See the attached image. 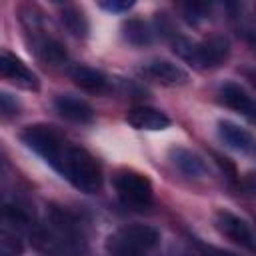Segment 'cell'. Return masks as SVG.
<instances>
[{
  "label": "cell",
  "mask_w": 256,
  "mask_h": 256,
  "mask_svg": "<svg viewBox=\"0 0 256 256\" xmlns=\"http://www.w3.org/2000/svg\"><path fill=\"white\" fill-rule=\"evenodd\" d=\"M208 14H210V6L206 2H186L182 6V18L192 26L204 22Z\"/></svg>",
  "instance_id": "obj_17"
},
{
  "label": "cell",
  "mask_w": 256,
  "mask_h": 256,
  "mask_svg": "<svg viewBox=\"0 0 256 256\" xmlns=\"http://www.w3.org/2000/svg\"><path fill=\"white\" fill-rule=\"evenodd\" d=\"M218 100L224 106H228L230 110H236L248 118L254 116V100H252L250 92L238 82H224L218 88Z\"/></svg>",
  "instance_id": "obj_11"
},
{
  "label": "cell",
  "mask_w": 256,
  "mask_h": 256,
  "mask_svg": "<svg viewBox=\"0 0 256 256\" xmlns=\"http://www.w3.org/2000/svg\"><path fill=\"white\" fill-rule=\"evenodd\" d=\"M20 20L26 28V32L32 36L30 38V50L46 64H52V66H60V64H66L68 60V52L64 48V44L54 38V36H48L42 32V18L36 14L34 8H22L20 10Z\"/></svg>",
  "instance_id": "obj_3"
},
{
  "label": "cell",
  "mask_w": 256,
  "mask_h": 256,
  "mask_svg": "<svg viewBox=\"0 0 256 256\" xmlns=\"http://www.w3.org/2000/svg\"><path fill=\"white\" fill-rule=\"evenodd\" d=\"M218 136L226 142V146H230L232 150H236L240 154H252V150H254V136L246 128L238 126L236 122L220 120Z\"/></svg>",
  "instance_id": "obj_13"
},
{
  "label": "cell",
  "mask_w": 256,
  "mask_h": 256,
  "mask_svg": "<svg viewBox=\"0 0 256 256\" xmlns=\"http://www.w3.org/2000/svg\"><path fill=\"white\" fill-rule=\"evenodd\" d=\"M126 122L136 130H166L170 126V118L152 106H134L126 114Z\"/></svg>",
  "instance_id": "obj_12"
},
{
  "label": "cell",
  "mask_w": 256,
  "mask_h": 256,
  "mask_svg": "<svg viewBox=\"0 0 256 256\" xmlns=\"http://www.w3.org/2000/svg\"><path fill=\"white\" fill-rule=\"evenodd\" d=\"M174 50L184 56L190 64H194L196 68H216L220 66L228 54H230V40L222 34H216V36H210L202 42H188V40H182L178 38V42H174Z\"/></svg>",
  "instance_id": "obj_4"
},
{
  "label": "cell",
  "mask_w": 256,
  "mask_h": 256,
  "mask_svg": "<svg viewBox=\"0 0 256 256\" xmlns=\"http://www.w3.org/2000/svg\"><path fill=\"white\" fill-rule=\"evenodd\" d=\"M20 140L76 190L84 194H96L102 190L104 176L98 160L86 148L68 140L58 128L50 124H32L22 130Z\"/></svg>",
  "instance_id": "obj_1"
},
{
  "label": "cell",
  "mask_w": 256,
  "mask_h": 256,
  "mask_svg": "<svg viewBox=\"0 0 256 256\" xmlns=\"http://www.w3.org/2000/svg\"><path fill=\"white\" fill-rule=\"evenodd\" d=\"M170 160L186 178H204L210 174L208 162L204 160V156H200L194 150L174 146V148H170Z\"/></svg>",
  "instance_id": "obj_10"
},
{
  "label": "cell",
  "mask_w": 256,
  "mask_h": 256,
  "mask_svg": "<svg viewBox=\"0 0 256 256\" xmlns=\"http://www.w3.org/2000/svg\"><path fill=\"white\" fill-rule=\"evenodd\" d=\"M70 78L74 80L76 86H80L82 90H88V92H104L108 88L106 74L92 66H86V64H76L70 70Z\"/></svg>",
  "instance_id": "obj_14"
},
{
  "label": "cell",
  "mask_w": 256,
  "mask_h": 256,
  "mask_svg": "<svg viewBox=\"0 0 256 256\" xmlns=\"http://www.w3.org/2000/svg\"><path fill=\"white\" fill-rule=\"evenodd\" d=\"M54 108L62 118H66L74 124H90L96 116L94 108L86 100L72 96V94H58L54 98Z\"/></svg>",
  "instance_id": "obj_9"
},
{
  "label": "cell",
  "mask_w": 256,
  "mask_h": 256,
  "mask_svg": "<svg viewBox=\"0 0 256 256\" xmlns=\"http://www.w3.org/2000/svg\"><path fill=\"white\" fill-rule=\"evenodd\" d=\"M214 224H216L218 232L224 234L234 244H238L246 250L254 248V232H252L250 224L244 218H240V216H236L228 210H218L216 218H214Z\"/></svg>",
  "instance_id": "obj_6"
},
{
  "label": "cell",
  "mask_w": 256,
  "mask_h": 256,
  "mask_svg": "<svg viewBox=\"0 0 256 256\" xmlns=\"http://www.w3.org/2000/svg\"><path fill=\"white\" fill-rule=\"evenodd\" d=\"M44 256H68V254H60V252H46Z\"/></svg>",
  "instance_id": "obj_21"
},
{
  "label": "cell",
  "mask_w": 256,
  "mask_h": 256,
  "mask_svg": "<svg viewBox=\"0 0 256 256\" xmlns=\"http://www.w3.org/2000/svg\"><path fill=\"white\" fill-rule=\"evenodd\" d=\"M100 6L104 8V10H108V12H128L132 6H134V2H126V0H112V2H100Z\"/></svg>",
  "instance_id": "obj_20"
},
{
  "label": "cell",
  "mask_w": 256,
  "mask_h": 256,
  "mask_svg": "<svg viewBox=\"0 0 256 256\" xmlns=\"http://www.w3.org/2000/svg\"><path fill=\"white\" fill-rule=\"evenodd\" d=\"M0 78L10 80L12 84L24 88V90H38L40 82L38 76L14 54L0 52Z\"/></svg>",
  "instance_id": "obj_7"
},
{
  "label": "cell",
  "mask_w": 256,
  "mask_h": 256,
  "mask_svg": "<svg viewBox=\"0 0 256 256\" xmlns=\"http://www.w3.org/2000/svg\"><path fill=\"white\" fill-rule=\"evenodd\" d=\"M160 244L158 228L150 224H128L112 232L106 240L110 256H150Z\"/></svg>",
  "instance_id": "obj_2"
},
{
  "label": "cell",
  "mask_w": 256,
  "mask_h": 256,
  "mask_svg": "<svg viewBox=\"0 0 256 256\" xmlns=\"http://www.w3.org/2000/svg\"><path fill=\"white\" fill-rule=\"evenodd\" d=\"M20 254H22L20 236L0 226V256H20Z\"/></svg>",
  "instance_id": "obj_18"
},
{
  "label": "cell",
  "mask_w": 256,
  "mask_h": 256,
  "mask_svg": "<svg viewBox=\"0 0 256 256\" xmlns=\"http://www.w3.org/2000/svg\"><path fill=\"white\" fill-rule=\"evenodd\" d=\"M144 74L148 78H152L154 82H160L164 86H184L190 80L188 72L182 66L174 64L170 60H164V58H156V60L146 62Z\"/></svg>",
  "instance_id": "obj_8"
},
{
  "label": "cell",
  "mask_w": 256,
  "mask_h": 256,
  "mask_svg": "<svg viewBox=\"0 0 256 256\" xmlns=\"http://www.w3.org/2000/svg\"><path fill=\"white\" fill-rule=\"evenodd\" d=\"M114 190L120 198V202L134 210H144L154 200L152 182L142 172L124 168L114 174Z\"/></svg>",
  "instance_id": "obj_5"
},
{
  "label": "cell",
  "mask_w": 256,
  "mask_h": 256,
  "mask_svg": "<svg viewBox=\"0 0 256 256\" xmlns=\"http://www.w3.org/2000/svg\"><path fill=\"white\" fill-rule=\"evenodd\" d=\"M60 20L62 24L66 26V30L70 34H74L76 38H86L88 36V30H90V24H88V18L86 14L78 8V6H72V4H66L60 12Z\"/></svg>",
  "instance_id": "obj_15"
},
{
  "label": "cell",
  "mask_w": 256,
  "mask_h": 256,
  "mask_svg": "<svg viewBox=\"0 0 256 256\" xmlns=\"http://www.w3.org/2000/svg\"><path fill=\"white\" fill-rule=\"evenodd\" d=\"M20 110H22L20 100L10 92L0 90V118H14L20 114Z\"/></svg>",
  "instance_id": "obj_19"
},
{
  "label": "cell",
  "mask_w": 256,
  "mask_h": 256,
  "mask_svg": "<svg viewBox=\"0 0 256 256\" xmlns=\"http://www.w3.org/2000/svg\"><path fill=\"white\" fill-rule=\"evenodd\" d=\"M122 30H124V38L132 46H150L154 42V30L142 18H130L128 22H124Z\"/></svg>",
  "instance_id": "obj_16"
}]
</instances>
